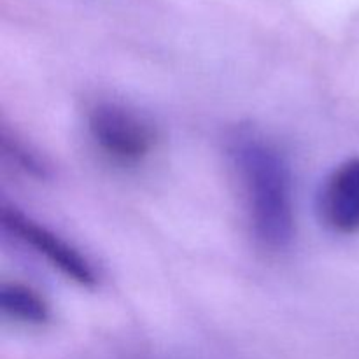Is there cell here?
<instances>
[{"mask_svg":"<svg viewBox=\"0 0 359 359\" xmlns=\"http://www.w3.org/2000/svg\"><path fill=\"white\" fill-rule=\"evenodd\" d=\"M230 156L256 241L270 251H283L294 237L293 177L286 156L255 130H238L231 137Z\"/></svg>","mask_w":359,"mask_h":359,"instance_id":"obj_1","label":"cell"},{"mask_svg":"<svg viewBox=\"0 0 359 359\" xmlns=\"http://www.w3.org/2000/svg\"><path fill=\"white\" fill-rule=\"evenodd\" d=\"M88 130L98 149L116 163H139L156 144L153 123L118 102L95 104L88 114Z\"/></svg>","mask_w":359,"mask_h":359,"instance_id":"obj_2","label":"cell"},{"mask_svg":"<svg viewBox=\"0 0 359 359\" xmlns=\"http://www.w3.org/2000/svg\"><path fill=\"white\" fill-rule=\"evenodd\" d=\"M2 224L21 242L44 256L67 279L86 287L97 283V273L86 256L81 255L79 249L74 248L49 228L42 226L14 207H2Z\"/></svg>","mask_w":359,"mask_h":359,"instance_id":"obj_3","label":"cell"},{"mask_svg":"<svg viewBox=\"0 0 359 359\" xmlns=\"http://www.w3.org/2000/svg\"><path fill=\"white\" fill-rule=\"evenodd\" d=\"M319 214L340 235L359 231V158L344 161L326 179L319 195Z\"/></svg>","mask_w":359,"mask_h":359,"instance_id":"obj_4","label":"cell"},{"mask_svg":"<svg viewBox=\"0 0 359 359\" xmlns=\"http://www.w3.org/2000/svg\"><path fill=\"white\" fill-rule=\"evenodd\" d=\"M0 309L4 316L23 325L42 326L51 319V309L46 298L21 283H2Z\"/></svg>","mask_w":359,"mask_h":359,"instance_id":"obj_5","label":"cell"},{"mask_svg":"<svg viewBox=\"0 0 359 359\" xmlns=\"http://www.w3.org/2000/svg\"><path fill=\"white\" fill-rule=\"evenodd\" d=\"M2 144H4V151H6V153L9 154V156L13 158L21 168H25V170L30 172V174L39 175V177H46V167L44 163H41L37 154L32 153L30 149H27L23 144L16 142L14 139H9V137L6 135H4Z\"/></svg>","mask_w":359,"mask_h":359,"instance_id":"obj_6","label":"cell"}]
</instances>
